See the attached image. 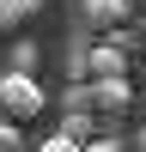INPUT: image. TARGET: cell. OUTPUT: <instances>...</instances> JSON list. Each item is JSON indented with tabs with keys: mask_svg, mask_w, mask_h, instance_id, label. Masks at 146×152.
<instances>
[{
	"mask_svg": "<svg viewBox=\"0 0 146 152\" xmlns=\"http://www.w3.org/2000/svg\"><path fill=\"white\" fill-rule=\"evenodd\" d=\"M36 110H43V85H36V73H0V116L31 122Z\"/></svg>",
	"mask_w": 146,
	"mask_h": 152,
	"instance_id": "obj_1",
	"label": "cell"
},
{
	"mask_svg": "<svg viewBox=\"0 0 146 152\" xmlns=\"http://www.w3.org/2000/svg\"><path fill=\"white\" fill-rule=\"evenodd\" d=\"M91 110H97V116H122V110H134L128 73H104V79H91Z\"/></svg>",
	"mask_w": 146,
	"mask_h": 152,
	"instance_id": "obj_2",
	"label": "cell"
},
{
	"mask_svg": "<svg viewBox=\"0 0 146 152\" xmlns=\"http://www.w3.org/2000/svg\"><path fill=\"white\" fill-rule=\"evenodd\" d=\"M128 12H134V0H85V18H91L97 31H116Z\"/></svg>",
	"mask_w": 146,
	"mask_h": 152,
	"instance_id": "obj_3",
	"label": "cell"
},
{
	"mask_svg": "<svg viewBox=\"0 0 146 152\" xmlns=\"http://www.w3.org/2000/svg\"><path fill=\"white\" fill-rule=\"evenodd\" d=\"M61 134H73V140H97L104 134V116H91V110H67V122H61Z\"/></svg>",
	"mask_w": 146,
	"mask_h": 152,
	"instance_id": "obj_4",
	"label": "cell"
},
{
	"mask_svg": "<svg viewBox=\"0 0 146 152\" xmlns=\"http://www.w3.org/2000/svg\"><path fill=\"white\" fill-rule=\"evenodd\" d=\"M36 6H43V0H0V31H18Z\"/></svg>",
	"mask_w": 146,
	"mask_h": 152,
	"instance_id": "obj_5",
	"label": "cell"
},
{
	"mask_svg": "<svg viewBox=\"0 0 146 152\" xmlns=\"http://www.w3.org/2000/svg\"><path fill=\"white\" fill-rule=\"evenodd\" d=\"M36 55H43V43H12V67H6V73H31Z\"/></svg>",
	"mask_w": 146,
	"mask_h": 152,
	"instance_id": "obj_6",
	"label": "cell"
},
{
	"mask_svg": "<svg viewBox=\"0 0 146 152\" xmlns=\"http://www.w3.org/2000/svg\"><path fill=\"white\" fill-rule=\"evenodd\" d=\"M24 146V134H18V122L12 116H0V152H18Z\"/></svg>",
	"mask_w": 146,
	"mask_h": 152,
	"instance_id": "obj_7",
	"label": "cell"
},
{
	"mask_svg": "<svg viewBox=\"0 0 146 152\" xmlns=\"http://www.w3.org/2000/svg\"><path fill=\"white\" fill-rule=\"evenodd\" d=\"M36 152H85V146H79V140H73V134H61V128H55V134H49V140H43V146H36Z\"/></svg>",
	"mask_w": 146,
	"mask_h": 152,
	"instance_id": "obj_8",
	"label": "cell"
},
{
	"mask_svg": "<svg viewBox=\"0 0 146 152\" xmlns=\"http://www.w3.org/2000/svg\"><path fill=\"white\" fill-rule=\"evenodd\" d=\"M85 152H128L122 134H97V140H85Z\"/></svg>",
	"mask_w": 146,
	"mask_h": 152,
	"instance_id": "obj_9",
	"label": "cell"
},
{
	"mask_svg": "<svg viewBox=\"0 0 146 152\" xmlns=\"http://www.w3.org/2000/svg\"><path fill=\"white\" fill-rule=\"evenodd\" d=\"M61 104H67V110H91V85H73V91H61Z\"/></svg>",
	"mask_w": 146,
	"mask_h": 152,
	"instance_id": "obj_10",
	"label": "cell"
},
{
	"mask_svg": "<svg viewBox=\"0 0 146 152\" xmlns=\"http://www.w3.org/2000/svg\"><path fill=\"white\" fill-rule=\"evenodd\" d=\"M134 152H146V128H140V134H134Z\"/></svg>",
	"mask_w": 146,
	"mask_h": 152,
	"instance_id": "obj_11",
	"label": "cell"
},
{
	"mask_svg": "<svg viewBox=\"0 0 146 152\" xmlns=\"http://www.w3.org/2000/svg\"><path fill=\"white\" fill-rule=\"evenodd\" d=\"M140 104H146V67H140Z\"/></svg>",
	"mask_w": 146,
	"mask_h": 152,
	"instance_id": "obj_12",
	"label": "cell"
}]
</instances>
